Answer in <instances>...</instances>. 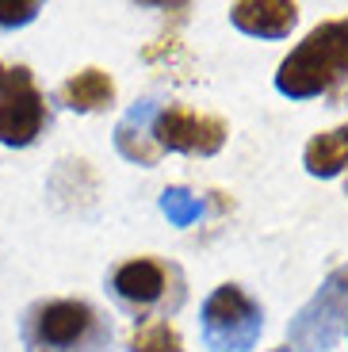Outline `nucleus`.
<instances>
[{"label":"nucleus","mask_w":348,"mask_h":352,"mask_svg":"<svg viewBox=\"0 0 348 352\" xmlns=\"http://www.w3.org/2000/svg\"><path fill=\"white\" fill-rule=\"evenodd\" d=\"M161 211L173 226H192L195 219L203 214V199L192 195L188 188H165L161 192Z\"/></svg>","instance_id":"nucleus-13"},{"label":"nucleus","mask_w":348,"mask_h":352,"mask_svg":"<svg viewBox=\"0 0 348 352\" xmlns=\"http://www.w3.org/2000/svg\"><path fill=\"white\" fill-rule=\"evenodd\" d=\"M111 291L122 302H131L138 310L149 307H176L184 299V280L173 264L153 261V256H138V261H127L115 268L111 276Z\"/></svg>","instance_id":"nucleus-6"},{"label":"nucleus","mask_w":348,"mask_h":352,"mask_svg":"<svg viewBox=\"0 0 348 352\" xmlns=\"http://www.w3.org/2000/svg\"><path fill=\"white\" fill-rule=\"evenodd\" d=\"M131 352H184V341L168 322H146L134 329Z\"/></svg>","instance_id":"nucleus-12"},{"label":"nucleus","mask_w":348,"mask_h":352,"mask_svg":"<svg viewBox=\"0 0 348 352\" xmlns=\"http://www.w3.org/2000/svg\"><path fill=\"white\" fill-rule=\"evenodd\" d=\"M303 161H306V173L310 176H337L348 165V123L337 126V131L314 134L306 142Z\"/></svg>","instance_id":"nucleus-11"},{"label":"nucleus","mask_w":348,"mask_h":352,"mask_svg":"<svg viewBox=\"0 0 348 352\" xmlns=\"http://www.w3.org/2000/svg\"><path fill=\"white\" fill-rule=\"evenodd\" d=\"M43 12V4H0V31H12V27H27L31 19Z\"/></svg>","instance_id":"nucleus-14"},{"label":"nucleus","mask_w":348,"mask_h":352,"mask_svg":"<svg viewBox=\"0 0 348 352\" xmlns=\"http://www.w3.org/2000/svg\"><path fill=\"white\" fill-rule=\"evenodd\" d=\"M345 77H348V16L314 27L279 62L276 88L291 100H310L329 92Z\"/></svg>","instance_id":"nucleus-1"},{"label":"nucleus","mask_w":348,"mask_h":352,"mask_svg":"<svg viewBox=\"0 0 348 352\" xmlns=\"http://www.w3.org/2000/svg\"><path fill=\"white\" fill-rule=\"evenodd\" d=\"M61 104L80 115L104 111V107L115 104V80L104 69H80L61 85Z\"/></svg>","instance_id":"nucleus-10"},{"label":"nucleus","mask_w":348,"mask_h":352,"mask_svg":"<svg viewBox=\"0 0 348 352\" xmlns=\"http://www.w3.org/2000/svg\"><path fill=\"white\" fill-rule=\"evenodd\" d=\"M264 329L261 302L237 283H222L203 302V341L210 352H252Z\"/></svg>","instance_id":"nucleus-3"},{"label":"nucleus","mask_w":348,"mask_h":352,"mask_svg":"<svg viewBox=\"0 0 348 352\" xmlns=\"http://www.w3.org/2000/svg\"><path fill=\"white\" fill-rule=\"evenodd\" d=\"M46 126V96L23 65L0 62V146H31Z\"/></svg>","instance_id":"nucleus-5"},{"label":"nucleus","mask_w":348,"mask_h":352,"mask_svg":"<svg viewBox=\"0 0 348 352\" xmlns=\"http://www.w3.org/2000/svg\"><path fill=\"white\" fill-rule=\"evenodd\" d=\"M27 352H111V326L80 299H50L23 318Z\"/></svg>","instance_id":"nucleus-2"},{"label":"nucleus","mask_w":348,"mask_h":352,"mask_svg":"<svg viewBox=\"0 0 348 352\" xmlns=\"http://www.w3.org/2000/svg\"><path fill=\"white\" fill-rule=\"evenodd\" d=\"M157 111H161L157 100H138V104L119 119V126H115V150H119L127 161H134V165L149 168V165H157V157H161V146L153 142Z\"/></svg>","instance_id":"nucleus-8"},{"label":"nucleus","mask_w":348,"mask_h":352,"mask_svg":"<svg viewBox=\"0 0 348 352\" xmlns=\"http://www.w3.org/2000/svg\"><path fill=\"white\" fill-rule=\"evenodd\" d=\"M345 192H348V184H345Z\"/></svg>","instance_id":"nucleus-15"},{"label":"nucleus","mask_w":348,"mask_h":352,"mask_svg":"<svg viewBox=\"0 0 348 352\" xmlns=\"http://www.w3.org/2000/svg\"><path fill=\"white\" fill-rule=\"evenodd\" d=\"M237 31L257 38H287L291 27L298 23V8L287 0H257V4H234L230 8Z\"/></svg>","instance_id":"nucleus-9"},{"label":"nucleus","mask_w":348,"mask_h":352,"mask_svg":"<svg viewBox=\"0 0 348 352\" xmlns=\"http://www.w3.org/2000/svg\"><path fill=\"white\" fill-rule=\"evenodd\" d=\"M348 322V264L333 268L310 302L291 318L287 326V352H325L340 337Z\"/></svg>","instance_id":"nucleus-4"},{"label":"nucleus","mask_w":348,"mask_h":352,"mask_svg":"<svg viewBox=\"0 0 348 352\" xmlns=\"http://www.w3.org/2000/svg\"><path fill=\"white\" fill-rule=\"evenodd\" d=\"M230 126L218 115H199L192 107H165L153 119V142L161 150L176 153H195V157H210L226 146Z\"/></svg>","instance_id":"nucleus-7"}]
</instances>
